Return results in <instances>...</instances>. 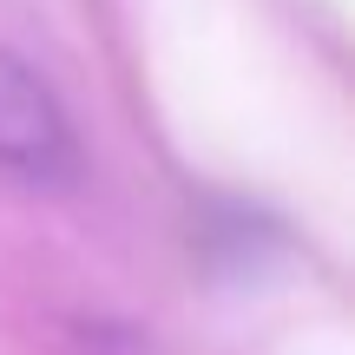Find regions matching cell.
Instances as JSON below:
<instances>
[{"mask_svg":"<svg viewBox=\"0 0 355 355\" xmlns=\"http://www.w3.org/2000/svg\"><path fill=\"white\" fill-rule=\"evenodd\" d=\"M0 171L33 191L79 184V132L53 79L13 46H0Z\"/></svg>","mask_w":355,"mask_h":355,"instance_id":"cell-1","label":"cell"}]
</instances>
